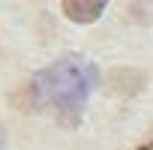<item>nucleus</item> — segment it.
I'll return each mask as SVG.
<instances>
[{"instance_id":"nucleus-3","label":"nucleus","mask_w":153,"mask_h":150,"mask_svg":"<svg viewBox=\"0 0 153 150\" xmlns=\"http://www.w3.org/2000/svg\"><path fill=\"white\" fill-rule=\"evenodd\" d=\"M138 150H153V141H147V144H141Z\"/></svg>"},{"instance_id":"nucleus-2","label":"nucleus","mask_w":153,"mask_h":150,"mask_svg":"<svg viewBox=\"0 0 153 150\" xmlns=\"http://www.w3.org/2000/svg\"><path fill=\"white\" fill-rule=\"evenodd\" d=\"M60 3H63V12H66L69 21H75V24H93L105 12L108 0H60Z\"/></svg>"},{"instance_id":"nucleus-1","label":"nucleus","mask_w":153,"mask_h":150,"mask_svg":"<svg viewBox=\"0 0 153 150\" xmlns=\"http://www.w3.org/2000/svg\"><path fill=\"white\" fill-rule=\"evenodd\" d=\"M96 84V66L87 57L69 54L45 66L33 78V99L39 108L72 123L81 117V108Z\"/></svg>"}]
</instances>
